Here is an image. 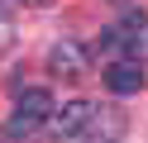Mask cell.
<instances>
[{
	"label": "cell",
	"instance_id": "2",
	"mask_svg": "<svg viewBox=\"0 0 148 143\" xmlns=\"http://www.w3.org/2000/svg\"><path fill=\"white\" fill-rule=\"evenodd\" d=\"M53 110H58V105H53L48 91H24L19 100H14V114H10V124H5V133H10V138H29L38 124L53 119Z\"/></svg>",
	"mask_w": 148,
	"mask_h": 143
},
{
	"label": "cell",
	"instance_id": "1",
	"mask_svg": "<svg viewBox=\"0 0 148 143\" xmlns=\"http://www.w3.org/2000/svg\"><path fill=\"white\" fill-rule=\"evenodd\" d=\"M110 62H148V14H124L100 43Z\"/></svg>",
	"mask_w": 148,
	"mask_h": 143
},
{
	"label": "cell",
	"instance_id": "4",
	"mask_svg": "<svg viewBox=\"0 0 148 143\" xmlns=\"http://www.w3.org/2000/svg\"><path fill=\"white\" fill-rule=\"evenodd\" d=\"M48 72L53 76H67V81H77L81 72H86V53H81L77 43H58L48 53Z\"/></svg>",
	"mask_w": 148,
	"mask_h": 143
},
{
	"label": "cell",
	"instance_id": "3",
	"mask_svg": "<svg viewBox=\"0 0 148 143\" xmlns=\"http://www.w3.org/2000/svg\"><path fill=\"white\" fill-rule=\"evenodd\" d=\"M91 124H96V105L91 100H67L62 110H53L48 129L58 133V138H77V133H86Z\"/></svg>",
	"mask_w": 148,
	"mask_h": 143
},
{
	"label": "cell",
	"instance_id": "5",
	"mask_svg": "<svg viewBox=\"0 0 148 143\" xmlns=\"http://www.w3.org/2000/svg\"><path fill=\"white\" fill-rule=\"evenodd\" d=\"M105 86L115 95H134L143 86V62H110L105 67Z\"/></svg>",
	"mask_w": 148,
	"mask_h": 143
}]
</instances>
